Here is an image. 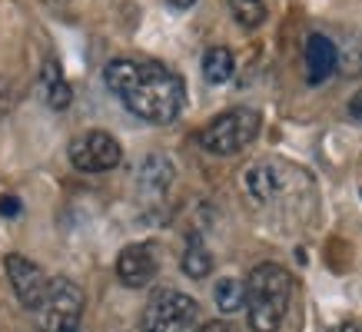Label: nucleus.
Wrapping results in <instances>:
<instances>
[{"label":"nucleus","mask_w":362,"mask_h":332,"mask_svg":"<svg viewBox=\"0 0 362 332\" xmlns=\"http://www.w3.org/2000/svg\"><path fill=\"white\" fill-rule=\"evenodd\" d=\"M259 126L263 120L252 107H233L199 130V146L213 156H233L259 136Z\"/></svg>","instance_id":"7ed1b4c3"},{"label":"nucleus","mask_w":362,"mask_h":332,"mask_svg":"<svg viewBox=\"0 0 362 332\" xmlns=\"http://www.w3.org/2000/svg\"><path fill=\"white\" fill-rule=\"evenodd\" d=\"M339 66V50L326 33H309L306 37V80L316 87L322 80H329Z\"/></svg>","instance_id":"1a4fd4ad"},{"label":"nucleus","mask_w":362,"mask_h":332,"mask_svg":"<svg viewBox=\"0 0 362 332\" xmlns=\"http://www.w3.org/2000/svg\"><path fill=\"white\" fill-rule=\"evenodd\" d=\"M283 173L286 166L283 163H273V160H263V163H252L246 170V177H243V186L250 193L256 203H269L273 196L283 193Z\"/></svg>","instance_id":"9d476101"},{"label":"nucleus","mask_w":362,"mask_h":332,"mask_svg":"<svg viewBox=\"0 0 362 332\" xmlns=\"http://www.w3.org/2000/svg\"><path fill=\"white\" fill-rule=\"evenodd\" d=\"M183 273L189 279H206L213 273V253H209L199 236H189L187 253H183Z\"/></svg>","instance_id":"2eb2a0df"},{"label":"nucleus","mask_w":362,"mask_h":332,"mask_svg":"<svg viewBox=\"0 0 362 332\" xmlns=\"http://www.w3.org/2000/svg\"><path fill=\"white\" fill-rule=\"evenodd\" d=\"M199 332H240V329H236L230 319H213V322H206Z\"/></svg>","instance_id":"a211bd4d"},{"label":"nucleus","mask_w":362,"mask_h":332,"mask_svg":"<svg viewBox=\"0 0 362 332\" xmlns=\"http://www.w3.org/2000/svg\"><path fill=\"white\" fill-rule=\"evenodd\" d=\"M349 117H352V120H356V123H362V90H359V93H356V97L349 100Z\"/></svg>","instance_id":"6ab92c4d"},{"label":"nucleus","mask_w":362,"mask_h":332,"mask_svg":"<svg viewBox=\"0 0 362 332\" xmlns=\"http://www.w3.org/2000/svg\"><path fill=\"white\" fill-rule=\"evenodd\" d=\"M103 80L113 97L146 123H173L187 103L183 77L160 60L117 57L103 66Z\"/></svg>","instance_id":"f257e3e1"},{"label":"nucleus","mask_w":362,"mask_h":332,"mask_svg":"<svg viewBox=\"0 0 362 332\" xmlns=\"http://www.w3.org/2000/svg\"><path fill=\"white\" fill-rule=\"evenodd\" d=\"M236 70V57L230 47H209L203 54V77L206 83H226Z\"/></svg>","instance_id":"ddd939ff"},{"label":"nucleus","mask_w":362,"mask_h":332,"mask_svg":"<svg viewBox=\"0 0 362 332\" xmlns=\"http://www.w3.org/2000/svg\"><path fill=\"white\" fill-rule=\"evenodd\" d=\"M40 93H44L47 107L57 113H64L74 103V90H70V83L64 80V73H60V66L54 60H47L44 70H40Z\"/></svg>","instance_id":"9b49d317"},{"label":"nucleus","mask_w":362,"mask_h":332,"mask_svg":"<svg viewBox=\"0 0 362 332\" xmlns=\"http://www.w3.org/2000/svg\"><path fill=\"white\" fill-rule=\"evenodd\" d=\"M173 177H176L173 163L160 153L146 156L140 166V186L146 189V193H166V189L173 186Z\"/></svg>","instance_id":"f8f14e48"},{"label":"nucleus","mask_w":362,"mask_h":332,"mask_svg":"<svg viewBox=\"0 0 362 332\" xmlns=\"http://www.w3.org/2000/svg\"><path fill=\"white\" fill-rule=\"evenodd\" d=\"M166 4H170V7H176V11H189L197 0H166Z\"/></svg>","instance_id":"aec40b11"},{"label":"nucleus","mask_w":362,"mask_h":332,"mask_svg":"<svg viewBox=\"0 0 362 332\" xmlns=\"http://www.w3.org/2000/svg\"><path fill=\"white\" fill-rule=\"evenodd\" d=\"M329 332H362V329L352 326V322H342V326H336V329H329Z\"/></svg>","instance_id":"412c9836"},{"label":"nucleus","mask_w":362,"mask_h":332,"mask_svg":"<svg viewBox=\"0 0 362 332\" xmlns=\"http://www.w3.org/2000/svg\"><path fill=\"white\" fill-rule=\"evenodd\" d=\"M156 269H160V263H156V249L150 243H133L117 256V276H120L123 286L130 289L150 286Z\"/></svg>","instance_id":"6e6552de"},{"label":"nucleus","mask_w":362,"mask_h":332,"mask_svg":"<svg viewBox=\"0 0 362 332\" xmlns=\"http://www.w3.org/2000/svg\"><path fill=\"white\" fill-rule=\"evenodd\" d=\"M293 276L279 263H259L246 276V312L252 332H276L286 319L289 299H293Z\"/></svg>","instance_id":"f03ea898"},{"label":"nucleus","mask_w":362,"mask_h":332,"mask_svg":"<svg viewBox=\"0 0 362 332\" xmlns=\"http://www.w3.org/2000/svg\"><path fill=\"white\" fill-rule=\"evenodd\" d=\"M213 299H216V309L223 316H233V312H240L246 306V283H240V279H233V276L220 279L216 289H213Z\"/></svg>","instance_id":"4468645a"},{"label":"nucleus","mask_w":362,"mask_h":332,"mask_svg":"<svg viewBox=\"0 0 362 332\" xmlns=\"http://www.w3.org/2000/svg\"><path fill=\"white\" fill-rule=\"evenodd\" d=\"M17 213H21V199H17V196H0V216L13 220Z\"/></svg>","instance_id":"f3484780"},{"label":"nucleus","mask_w":362,"mask_h":332,"mask_svg":"<svg viewBox=\"0 0 362 332\" xmlns=\"http://www.w3.org/2000/svg\"><path fill=\"white\" fill-rule=\"evenodd\" d=\"M66 156H70V163L77 166L80 173H107L113 166H120L123 150L117 143V136L103 130H90L70 140Z\"/></svg>","instance_id":"423d86ee"},{"label":"nucleus","mask_w":362,"mask_h":332,"mask_svg":"<svg viewBox=\"0 0 362 332\" xmlns=\"http://www.w3.org/2000/svg\"><path fill=\"white\" fill-rule=\"evenodd\" d=\"M143 332H199V302L180 289H156L140 319Z\"/></svg>","instance_id":"20e7f679"},{"label":"nucleus","mask_w":362,"mask_h":332,"mask_svg":"<svg viewBox=\"0 0 362 332\" xmlns=\"http://www.w3.org/2000/svg\"><path fill=\"white\" fill-rule=\"evenodd\" d=\"M4 269H7L13 296L21 299L23 309H37L40 299H44V292H47V283H50V279L44 276V269H40L37 263H30V259L21 256V253L7 256V259H4Z\"/></svg>","instance_id":"0eeeda50"},{"label":"nucleus","mask_w":362,"mask_h":332,"mask_svg":"<svg viewBox=\"0 0 362 332\" xmlns=\"http://www.w3.org/2000/svg\"><path fill=\"white\" fill-rule=\"evenodd\" d=\"M230 13L240 27L252 30V27H259L266 20V4L263 0H230Z\"/></svg>","instance_id":"dca6fc26"},{"label":"nucleus","mask_w":362,"mask_h":332,"mask_svg":"<svg viewBox=\"0 0 362 332\" xmlns=\"http://www.w3.org/2000/svg\"><path fill=\"white\" fill-rule=\"evenodd\" d=\"M33 316H37V329L40 332H77L80 319H83V292H80L74 279H50Z\"/></svg>","instance_id":"39448f33"}]
</instances>
